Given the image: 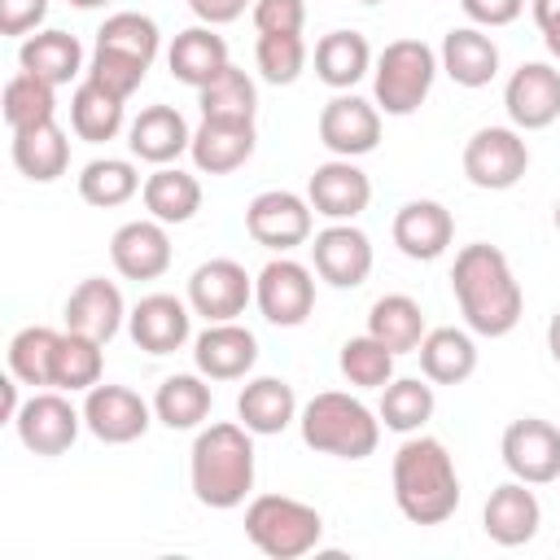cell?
Listing matches in <instances>:
<instances>
[{"mask_svg":"<svg viewBox=\"0 0 560 560\" xmlns=\"http://www.w3.org/2000/svg\"><path fill=\"white\" fill-rule=\"evenodd\" d=\"M166 66H171V74H175L179 83L206 88V83H210L223 66H232V61H228V44H223V35H214V26H188V31H179V35L171 39Z\"/></svg>","mask_w":560,"mask_h":560,"instance_id":"f1b7e54d","label":"cell"},{"mask_svg":"<svg viewBox=\"0 0 560 560\" xmlns=\"http://www.w3.org/2000/svg\"><path fill=\"white\" fill-rule=\"evenodd\" d=\"M254 302L267 324L276 328H298L315 311V267L280 254L254 276Z\"/></svg>","mask_w":560,"mask_h":560,"instance_id":"ba28073f","label":"cell"},{"mask_svg":"<svg viewBox=\"0 0 560 560\" xmlns=\"http://www.w3.org/2000/svg\"><path fill=\"white\" fill-rule=\"evenodd\" d=\"M416 354H420V372L433 385H464L477 372V341L464 328H429Z\"/></svg>","mask_w":560,"mask_h":560,"instance_id":"f546056e","label":"cell"},{"mask_svg":"<svg viewBox=\"0 0 560 560\" xmlns=\"http://www.w3.org/2000/svg\"><path fill=\"white\" fill-rule=\"evenodd\" d=\"M201 118H223V122H254L258 114V88L241 66H223L206 88H197Z\"/></svg>","mask_w":560,"mask_h":560,"instance_id":"74e56055","label":"cell"},{"mask_svg":"<svg viewBox=\"0 0 560 560\" xmlns=\"http://www.w3.org/2000/svg\"><path fill=\"white\" fill-rule=\"evenodd\" d=\"M188 144H192V127L184 122L175 105H144L127 127L131 158L153 162V166H171L179 153H188Z\"/></svg>","mask_w":560,"mask_h":560,"instance_id":"cb8c5ba5","label":"cell"},{"mask_svg":"<svg viewBox=\"0 0 560 560\" xmlns=\"http://www.w3.org/2000/svg\"><path fill=\"white\" fill-rule=\"evenodd\" d=\"M433 407H438V398H433V381L429 376L424 381L420 376H398V381H389L381 389L376 416L394 433H420L433 420Z\"/></svg>","mask_w":560,"mask_h":560,"instance_id":"8d00e7d4","label":"cell"},{"mask_svg":"<svg viewBox=\"0 0 560 560\" xmlns=\"http://www.w3.org/2000/svg\"><path fill=\"white\" fill-rule=\"evenodd\" d=\"M442 70L459 83V88H486L499 74V48L481 26H455L446 31L442 48H438Z\"/></svg>","mask_w":560,"mask_h":560,"instance_id":"4316f807","label":"cell"},{"mask_svg":"<svg viewBox=\"0 0 560 560\" xmlns=\"http://www.w3.org/2000/svg\"><path fill=\"white\" fill-rule=\"evenodd\" d=\"M481 525H486V538L499 542V547H525L538 525H542V508H538V494L529 490V481H503L490 490L486 508H481Z\"/></svg>","mask_w":560,"mask_h":560,"instance_id":"44dd1931","label":"cell"},{"mask_svg":"<svg viewBox=\"0 0 560 560\" xmlns=\"http://www.w3.org/2000/svg\"><path fill=\"white\" fill-rule=\"evenodd\" d=\"M188 481L201 508L232 512L254 490V438L236 420H214L192 438Z\"/></svg>","mask_w":560,"mask_h":560,"instance_id":"7a4b0ae2","label":"cell"},{"mask_svg":"<svg viewBox=\"0 0 560 560\" xmlns=\"http://www.w3.org/2000/svg\"><path fill=\"white\" fill-rule=\"evenodd\" d=\"M529 171V144L516 127H481L464 144V175L472 188L503 192Z\"/></svg>","mask_w":560,"mask_h":560,"instance_id":"9c48e42d","label":"cell"},{"mask_svg":"<svg viewBox=\"0 0 560 560\" xmlns=\"http://www.w3.org/2000/svg\"><path fill=\"white\" fill-rule=\"evenodd\" d=\"M236 416L249 433L258 438H271V433H284L293 420H298V394L289 381L280 376H254L245 381L241 398H236Z\"/></svg>","mask_w":560,"mask_h":560,"instance_id":"484cf974","label":"cell"},{"mask_svg":"<svg viewBox=\"0 0 560 560\" xmlns=\"http://www.w3.org/2000/svg\"><path fill=\"white\" fill-rule=\"evenodd\" d=\"M542 44H547V52L560 61V26H556V31H542Z\"/></svg>","mask_w":560,"mask_h":560,"instance_id":"11a10c76","label":"cell"},{"mask_svg":"<svg viewBox=\"0 0 560 560\" xmlns=\"http://www.w3.org/2000/svg\"><path fill=\"white\" fill-rule=\"evenodd\" d=\"M48 18V0H0V35L26 39Z\"/></svg>","mask_w":560,"mask_h":560,"instance_id":"c3c4849f","label":"cell"},{"mask_svg":"<svg viewBox=\"0 0 560 560\" xmlns=\"http://www.w3.org/2000/svg\"><path fill=\"white\" fill-rule=\"evenodd\" d=\"M258 131L254 122H223V118H201L192 127L188 158L201 175H232L254 158Z\"/></svg>","mask_w":560,"mask_h":560,"instance_id":"7402d4cb","label":"cell"},{"mask_svg":"<svg viewBox=\"0 0 560 560\" xmlns=\"http://www.w3.org/2000/svg\"><path fill=\"white\" fill-rule=\"evenodd\" d=\"M144 74H149V66L144 61H136V57H122V52H105V48H92V61H88V79L92 83H101L105 92H114V96H131L140 83H144Z\"/></svg>","mask_w":560,"mask_h":560,"instance_id":"bcb514c9","label":"cell"},{"mask_svg":"<svg viewBox=\"0 0 560 560\" xmlns=\"http://www.w3.org/2000/svg\"><path fill=\"white\" fill-rule=\"evenodd\" d=\"M254 61H258V74H262L267 83L289 88V83H298V74L306 70V39H302V35H258Z\"/></svg>","mask_w":560,"mask_h":560,"instance_id":"f6af8a7d","label":"cell"},{"mask_svg":"<svg viewBox=\"0 0 560 560\" xmlns=\"http://www.w3.org/2000/svg\"><path fill=\"white\" fill-rule=\"evenodd\" d=\"M140 171L136 162L127 158H96L79 171V197L96 210H114V206H127L136 192H140Z\"/></svg>","mask_w":560,"mask_h":560,"instance_id":"ab89813d","label":"cell"},{"mask_svg":"<svg viewBox=\"0 0 560 560\" xmlns=\"http://www.w3.org/2000/svg\"><path fill=\"white\" fill-rule=\"evenodd\" d=\"M57 118V88L31 70H18L9 83H4V122L9 131H22V127H39V122H52Z\"/></svg>","mask_w":560,"mask_h":560,"instance_id":"b9f144b4","label":"cell"},{"mask_svg":"<svg viewBox=\"0 0 560 560\" xmlns=\"http://www.w3.org/2000/svg\"><path fill=\"white\" fill-rule=\"evenodd\" d=\"M140 197H144L149 219H158L166 228L171 223H188L201 210V184H197V175H188L179 166H158L153 175H144Z\"/></svg>","mask_w":560,"mask_h":560,"instance_id":"d6a6232c","label":"cell"},{"mask_svg":"<svg viewBox=\"0 0 560 560\" xmlns=\"http://www.w3.org/2000/svg\"><path fill=\"white\" fill-rule=\"evenodd\" d=\"M18 66L48 79L52 88H66L74 74H83V44L70 31H35L22 39Z\"/></svg>","mask_w":560,"mask_h":560,"instance_id":"4dcf8cb0","label":"cell"},{"mask_svg":"<svg viewBox=\"0 0 560 560\" xmlns=\"http://www.w3.org/2000/svg\"><path fill=\"white\" fill-rule=\"evenodd\" d=\"M529 9H534L538 31H556V26H560V0H534Z\"/></svg>","mask_w":560,"mask_h":560,"instance_id":"f5cc1de1","label":"cell"},{"mask_svg":"<svg viewBox=\"0 0 560 560\" xmlns=\"http://www.w3.org/2000/svg\"><path fill=\"white\" fill-rule=\"evenodd\" d=\"M394 503L411 525H442L459 508V472L438 438L411 433L394 451Z\"/></svg>","mask_w":560,"mask_h":560,"instance_id":"3957f363","label":"cell"},{"mask_svg":"<svg viewBox=\"0 0 560 560\" xmlns=\"http://www.w3.org/2000/svg\"><path fill=\"white\" fill-rule=\"evenodd\" d=\"M245 4L249 0H188V9L197 13L201 26H228V22H236L245 13Z\"/></svg>","mask_w":560,"mask_h":560,"instance_id":"f907efd6","label":"cell"},{"mask_svg":"<svg viewBox=\"0 0 560 560\" xmlns=\"http://www.w3.org/2000/svg\"><path fill=\"white\" fill-rule=\"evenodd\" d=\"M18 385H22V381H18L13 372H9L4 381H0V402H4V411H0V420H9V424H13V420H18V411H22V398H18Z\"/></svg>","mask_w":560,"mask_h":560,"instance_id":"816d5d0a","label":"cell"},{"mask_svg":"<svg viewBox=\"0 0 560 560\" xmlns=\"http://www.w3.org/2000/svg\"><path fill=\"white\" fill-rule=\"evenodd\" d=\"M127 319V306H122V293L114 280L105 276H88L70 289L66 298V328L70 332H83V337H96V341H109Z\"/></svg>","mask_w":560,"mask_h":560,"instance_id":"d4e9b609","label":"cell"},{"mask_svg":"<svg viewBox=\"0 0 560 560\" xmlns=\"http://www.w3.org/2000/svg\"><path fill=\"white\" fill-rule=\"evenodd\" d=\"M249 298H254V280L236 258H210L188 276V306L206 324H223V319L245 315Z\"/></svg>","mask_w":560,"mask_h":560,"instance_id":"4fadbf2b","label":"cell"},{"mask_svg":"<svg viewBox=\"0 0 560 560\" xmlns=\"http://www.w3.org/2000/svg\"><path fill=\"white\" fill-rule=\"evenodd\" d=\"M254 26L258 35H302L306 4L302 0H254Z\"/></svg>","mask_w":560,"mask_h":560,"instance_id":"7dc6e473","label":"cell"},{"mask_svg":"<svg viewBox=\"0 0 560 560\" xmlns=\"http://www.w3.org/2000/svg\"><path fill=\"white\" fill-rule=\"evenodd\" d=\"M192 363L206 381H241L258 363V337L236 319L206 324L192 341Z\"/></svg>","mask_w":560,"mask_h":560,"instance_id":"d6986e66","label":"cell"},{"mask_svg":"<svg viewBox=\"0 0 560 560\" xmlns=\"http://www.w3.org/2000/svg\"><path fill=\"white\" fill-rule=\"evenodd\" d=\"M122 105H127L122 96H114L101 83L83 79L74 88V96H70V127H74V136L88 140V144L114 140L122 131Z\"/></svg>","mask_w":560,"mask_h":560,"instance_id":"d590c367","label":"cell"},{"mask_svg":"<svg viewBox=\"0 0 560 560\" xmlns=\"http://www.w3.org/2000/svg\"><path fill=\"white\" fill-rule=\"evenodd\" d=\"M311 267L332 289H359L372 276V241L354 223H328L311 241Z\"/></svg>","mask_w":560,"mask_h":560,"instance_id":"2e32d148","label":"cell"},{"mask_svg":"<svg viewBox=\"0 0 560 560\" xmlns=\"http://www.w3.org/2000/svg\"><path fill=\"white\" fill-rule=\"evenodd\" d=\"M306 201L315 214L332 219V223H350L368 210L372 201V179L354 166V158H328L311 171L306 179Z\"/></svg>","mask_w":560,"mask_h":560,"instance_id":"e0dca14e","label":"cell"},{"mask_svg":"<svg viewBox=\"0 0 560 560\" xmlns=\"http://www.w3.org/2000/svg\"><path fill=\"white\" fill-rule=\"evenodd\" d=\"M451 241H455V219H451V210L442 201L420 197V201L398 206V214H394V245L407 258L433 262V258H442L451 249Z\"/></svg>","mask_w":560,"mask_h":560,"instance_id":"603a6c76","label":"cell"},{"mask_svg":"<svg viewBox=\"0 0 560 560\" xmlns=\"http://www.w3.org/2000/svg\"><path fill=\"white\" fill-rule=\"evenodd\" d=\"M368 332L376 337V341H385L394 354H411L420 341H424V311H420V302L416 298H407V293H385V298H376L372 302V311H368Z\"/></svg>","mask_w":560,"mask_h":560,"instance_id":"e575fe53","label":"cell"},{"mask_svg":"<svg viewBox=\"0 0 560 560\" xmlns=\"http://www.w3.org/2000/svg\"><path fill=\"white\" fill-rule=\"evenodd\" d=\"M105 341L96 337H83V332H61L57 341V354H52V389H66V394H88L92 385H101V372H105V354H101Z\"/></svg>","mask_w":560,"mask_h":560,"instance_id":"f35d334b","label":"cell"},{"mask_svg":"<svg viewBox=\"0 0 560 560\" xmlns=\"http://www.w3.org/2000/svg\"><path fill=\"white\" fill-rule=\"evenodd\" d=\"M324 516L293 494H258L245 508V538L271 560H298L319 547Z\"/></svg>","mask_w":560,"mask_h":560,"instance_id":"8992f818","label":"cell"},{"mask_svg":"<svg viewBox=\"0 0 560 560\" xmlns=\"http://www.w3.org/2000/svg\"><path fill=\"white\" fill-rule=\"evenodd\" d=\"M158 44H162L158 22H153L149 13H136V9L109 13V18L101 22V31H96V48H105V52H122V57H136V61H144V66H153Z\"/></svg>","mask_w":560,"mask_h":560,"instance_id":"7bdbcfd3","label":"cell"},{"mask_svg":"<svg viewBox=\"0 0 560 560\" xmlns=\"http://www.w3.org/2000/svg\"><path fill=\"white\" fill-rule=\"evenodd\" d=\"M551 219H556V232H560V201H556V214Z\"/></svg>","mask_w":560,"mask_h":560,"instance_id":"6f0895ef","label":"cell"},{"mask_svg":"<svg viewBox=\"0 0 560 560\" xmlns=\"http://www.w3.org/2000/svg\"><path fill=\"white\" fill-rule=\"evenodd\" d=\"M359 4H385V0H359Z\"/></svg>","mask_w":560,"mask_h":560,"instance_id":"680465c9","label":"cell"},{"mask_svg":"<svg viewBox=\"0 0 560 560\" xmlns=\"http://www.w3.org/2000/svg\"><path fill=\"white\" fill-rule=\"evenodd\" d=\"M394 350L385 346V341H376L372 332H363V337H350L346 346H341V354H337V368H341V376L350 381V385H359V389H385L389 381H394Z\"/></svg>","mask_w":560,"mask_h":560,"instance_id":"ee69618b","label":"cell"},{"mask_svg":"<svg viewBox=\"0 0 560 560\" xmlns=\"http://www.w3.org/2000/svg\"><path fill=\"white\" fill-rule=\"evenodd\" d=\"M319 144L332 158H363L381 144V109L354 92H337L319 109Z\"/></svg>","mask_w":560,"mask_h":560,"instance_id":"5bb4252c","label":"cell"},{"mask_svg":"<svg viewBox=\"0 0 560 560\" xmlns=\"http://www.w3.org/2000/svg\"><path fill=\"white\" fill-rule=\"evenodd\" d=\"M372 70V44L359 31H328L315 44V74L332 92H350Z\"/></svg>","mask_w":560,"mask_h":560,"instance_id":"1f68e13d","label":"cell"},{"mask_svg":"<svg viewBox=\"0 0 560 560\" xmlns=\"http://www.w3.org/2000/svg\"><path fill=\"white\" fill-rule=\"evenodd\" d=\"M438 70H442V61H438V52L424 39H394V44H385L376 66H372V101H376V109L394 114V118L416 114L429 101Z\"/></svg>","mask_w":560,"mask_h":560,"instance_id":"5b68a950","label":"cell"},{"mask_svg":"<svg viewBox=\"0 0 560 560\" xmlns=\"http://www.w3.org/2000/svg\"><path fill=\"white\" fill-rule=\"evenodd\" d=\"M298 429L311 451L332 455V459H368L381 442V416L363 398L341 394V389L315 394L298 411Z\"/></svg>","mask_w":560,"mask_h":560,"instance_id":"277c9868","label":"cell"},{"mask_svg":"<svg viewBox=\"0 0 560 560\" xmlns=\"http://www.w3.org/2000/svg\"><path fill=\"white\" fill-rule=\"evenodd\" d=\"M503 109L516 131H542L560 118V70L551 61H525L503 88Z\"/></svg>","mask_w":560,"mask_h":560,"instance_id":"9a60e30c","label":"cell"},{"mask_svg":"<svg viewBox=\"0 0 560 560\" xmlns=\"http://www.w3.org/2000/svg\"><path fill=\"white\" fill-rule=\"evenodd\" d=\"M499 455L516 481L547 486L560 477V429L542 416H521L503 429Z\"/></svg>","mask_w":560,"mask_h":560,"instance_id":"8fae6325","label":"cell"},{"mask_svg":"<svg viewBox=\"0 0 560 560\" xmlns=\"http://www.w3.org/2000/svg\"><path fill=\"white\" fill-rule=\"evenodd\" d=\"M74 9H101V4H109V0H70Z\"/></svg>","mask_w":560,"mask_h":560,"instance_id":"9f6ffc18","label":"cell"},{"mask_svg":"<svg viewBox=\"0 0 560 560\" xmlns=\"http://www.w3.org/2000/svg\"><path fill=\"white\" fill-rule=\"evenodd\" d=\"M18 442L31 451V455H44V459H57L74 446L79 429H83V411H74V402L66 398V389H39L22 402L18 420Z\"/></svg>","mask_w":560,"mask_h":560,"instance_id":"30bf717a","label":"cell"},{"mask_svg":"<svg viewBox=\"0 0 560 560\" xmlns=\"http://www.w3.org/2000/svg\"><path fill=\"white\" fill-rule=\"evenodd\" d=\"M57 341H61L57 328H48V324H26V328L13 332V341H9V372H13L22 385L52 389V354H57Z\"/></svg>","mask_w":560,"mask_h":560,"instance_id":"60d3db41","label":"cell"},{"mask_svg":"<svg viewBox=\"0 0 560 560\" xmlns=\"http://www.w3.org/2000/svg\"><path fill=\"white\" fill-rule=\"evenodd\" d=\"M9 153H13V166H18L31 184H52V179H61L66 166H70V140H66V131L57 127V118H52V122H39V127L13 131Z\"/></svg>","mask_w":560,"mask_h":560,"instance_id":"83f0119b","label":"cell"},{"mask_svg":"<svg viewBox=\"0 0 560 560\" xmlns=\"http://www.w3.org/2000/svg\"><path fill=\"white\" fill-rule=\"evenodd\" d=\"M210 381L201 372H175L158 385L153 394V416L166 424V429H197L206 416H210Z\"/></svg>","mask_w":560,"mask_h":560,"instance_id":"836d02e7","label":"cell"},{"mask_svg":"<svg viewBox=\"0 0 560 560\" xmlns=\"http://www.w3.org/2000/svg\"><path fill=\"white\" fill-rule=\"evenodd\" d=\"M127 332L144 354H175L192 332V306L175 293H149L131 306Z\"/></svg>","mask_w":560,"mask_h":560,"instance_id":"ffe728a7","label":"cell"},{"mask_svg":"<svg viewBox=\"0 0 560 560\" xmlns=\"http://www.w3.org/2000/svg\"><path fill=\"white\" fill-rule=\"evenodd\" d=\"M547 350H551V359L560 363V311H556L551 324H547Z\"/></svg>","mask_w":560,"mask_h":560,"instance_id":"db71d44e","label":"cell"},{"mask_svg":"<svg viewBox=\"0 0 560 560\" xmlns=\"http://www.w3.org/2000/svg\"><path fill=\"white\" fill-rule=\"evenodd\" d=\"M153 424V407L127 389V385H92L83 398V429L109 446H127L136 438H144Z\"/></svg>","mask_w":560,"mask_h":560,"instance_id":"7c38bea8","label":"cell"},{"mask_svg":"<svg viewBox=\"0 0 560 560\" xmlns=\"http://www.w3.org/2000/svg\"><path fill=\"white\" fill-rule=\"evenodd\" d=\"M245 232L254 245H262L271 254H289L311 241L315 210L306 197H298L289 188H267L245 206Z\"/></svg>","mask_w":560,"mask_h":560,"instance_id":"52a82bcc","label":"cell"},{"mask_svg":"<svg viewBox=\"0 0 560 560\" xmlns=\"http://www.w3.org/2000/svg\"><path fill=\"white\" fill-rule=\"evenodd\" d=\"M472 26H508L521 18L525 0H459Z\"/></svg>","mask_w":560,"mask_h":560,"instance_id":"681fc988","label":"cell"},{"mask_svg":"<svg viewBox=\"0 0 560 560\" xmlns=\"http://www.w3.org/2000/svg\"><path fill=\"white\" fill-rule=\"evenodd\" d=\"M451 293L459 302L468 332L477 337H508L521 324L525 293L499 245H486V241L464 245L451 267Z\"/></svg>","mask_w":560,"mask_h":560,"instance_id":"6da1fadb","label":"cell"},{"mask_svg":"<svg viewBox=\"0 0 560 560\" xmlns=\"http://www.w3.org/2000/svg\"><path fill=\"white\" fill-rule=\"evenodd\" d=\"M175 249L166 236V223L158 219H131L109 236V262L122 280H158L166 276Z\"/></svg>","mask_w":560,"mask_h":560,"instance_id":"ac0fdd59","label":"cell"}]
</instances>
